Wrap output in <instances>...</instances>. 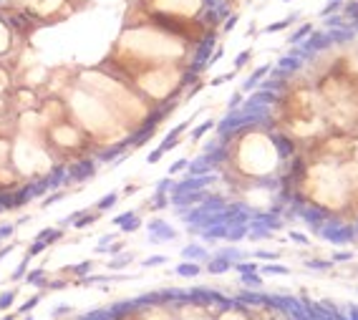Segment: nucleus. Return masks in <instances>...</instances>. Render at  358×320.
<instances>
[{
    "mask_svg": "<svg viewBox=\"0 0 358 320\" xmlns=\"http://www.w3.org/2000/svg\"><path fill=\"white\" fill-rule=\"evenodd\" d=\"M0 320H18V312H16V310H8V312L0 315Z\"/></svg>",
    "mask_w": 358,
    "mask_h": 320,
    "instance_id": "39",
    "label": "nucleus"
},
{
    "mask_svg": "<svg viewBox=\"0 0 358 320\" xmlns=\"http://www.w3.org/2000/svg\"><path fill=\"white\" fill-rule=\"evenodd\" d=\"M338 3H343V0H338Z\"/></svg>",
    "mask_w": 358,
    "mask_h": 320,
    "instance_id": "42",
    "label": "nucleus"
},
{
    "mask_svg": "<svg viewBox=\"0 0 358 320\" xmlns=\"http://www.w3.org/2000/svg\"><path fill=\"white\" fill-rule=\"evenodd\" d=\"M257 260H265V262H278L280 260V252H267V250H257V252H252Z\"/></svg>",
    "mask_w": 358,
    "mask_h": 320,
    "instance_id": "29",
    "label": "nucleus"
},
{
    "mask_svg": "<svg viewBox=\"0 0 358 320\" xmlns=\"http://www.w3.org/2000/svg\"><path fill=\"white\" fill-rule=\"evenodd\" d=\"M343 16L350 18L353 23L358 21V0H348V3H343Z\"/></svg>",
    "mask_w": 358,
    "mask_h": 320,
    "instance_id": "22",
    "label": "nucleus"
},
{
    "mask_svg": "<svg viewBox=\"0 0 358 320\" xmlns=\"http://www.w3.org/2000/svg\"><path fill=\"white\" fill-rule=\"evenodd\" d=\"M46 250H48V245H46V242H41V240H33V245L26 250V257H31V260H33L36 255H41V252H46Z\"/></svg>",
    "mask_w": 358,
    "mask_h": 320,
    "instance_id": "23",
    "label": "nucleus"
},
{
    "mask_svg": "<svg viewBox=\"0 0 358 320\" xmlns=\"http://www.w3.org/2000/svg\"><path fill=\"white\" fill-rule=\"evenodd\" d=\"M215 320H252V315H250V310L242 305V302H237L235 297L215 315Z\"/></svg>",
    "mask_w": 358,
    "mask_h": 320,
    "instance_id": "4",
    "label": "nucleus"
},
{
    "mask_svg": "<svg viewBox=\"0 0 358 320\" xmlns=\"http://www.w3.org/2000/svg\"><path fill=\"white\" fill-rule=\"evenodd\" d=\"M323 21H325L328 31H330V28H348L345 21H343V16H338V13H335V16H328V18H323Z\"/></svg>",
    "mask_w": 358,
    "mask_h": 320,
    "instance_id": "26",
    "label": "nucleus"
},
{
    "mask_svg": "<svg viewBox=\"0 0 358 320\" xmlns=\"http://www.w3.org/2000/svg\"><path fill=\"white\" fill-rule=\"evenodd\" d=\"M328 36H330V43L333 46H338V43H348V41H353V28H330L328 31Z\"/></svg>",
    "mask_w": 358,
    "mask_h": 320,
    "instance_id": "14",
    "label": "nucleus"
},
{
    "mask_svg": "<svg viewBox=\"0 0 358 320\" xmlns=\"http://www.w3.org/2000/svg\"><path fill=\"white\" fill-rule=\"evenodd\" d=\"M187 167H190V159H176V162L169 167V177H174V174H179V172H187Z\"/></svg>",
    "mask_w": 358,
    "mask_h": 320,
    "instance_id": "25",
    "label": "nucleus"
},
{
    "mask_svg": "<svg viewBox=\"0 0 358 320\" xmlns=\"http://www.w3.org/2000/svg\"><path fill=\"white\" fill-rule=\"evenodd\" d=\"M305 267H310V270H330L333 262L330 260H305Z\"/></svg>",
    "mask_w": 358,
    "mask_h": 320,
    "instance_id": "27",
    "label": "nucleus"
},
{
    "mask_svg": "<svg viewBox=\"0 0 358 320\" xmlns=\"http://www.w3.org/2000/svg\"><path fill=\"white\" fill-rule=\"evenodd\" d=\"M202 265L200 262H190V260H185V262H179L176 267H174V275H179V277H200L202 275Z\"/></svg>",
    "mask_w": 358,
    "mask_h": 320,
    "instance_id": "9",
    "label": "nucleus"
},
{
    "mask_svg": "<svg viewBox=\"0 0 358 320\" xmlns=\"http://www.w3.org/2000/svg\"><path fill=\"white\" fill-rule=\"evenodd\" d=\"M285 3H290V0H285Z\"/></svg>",
    "mask_w": 358,
    "mask_h": 320,
    "instance_id": "43",
    "label": "nucleus"
},
{
    "mask_svg": "<svg viewBox=\"0 0 358 320\" xmlns=\"http://www.w3.org/2000/svg\"><path fill=\"white\" fill-rule=\"evenodd\" d=\"M154 265H166V255H154V257L141 260V267H154Z\"/></svg>",
    "mask_w": 358,
    "mask_h": 320,
    "instance_id": "31",
    "label": "nucleus"
},
{
    "mask_svg": "<svg viewBox=\"0 0 358 320\" xmlns=\"http://www.w3.org/2000/svg\"><path fill=\"white\" fill-rule=\"evenodd\" d=\"M71 312H73V307H71V305H56L53 317H66V315H71Z\"/></svg>",
    "mask_w": 358,
    "mask_h": 320,
    "instance_id": "37",
    "label": "nucleus"
},
{
    "mask_svg": "<svg viewBox=\"0 0 358 320\" xmlns=\"http://www.w3.org/2000/svg\"><path fill=\"white\" fill-rule=\"evenodd\" d=\"M325 242L335 245V247H345L355 240V232H353V225H345L340 217H328V222L323 225V230L318 232Z\"/></svg>",
    "mask_w": 358,
    "mask_h": 320,
    "instance_id": "1",
    "label": "nucleus"
},
{
    "mask_svg": "<svg viewBox=\"0 0 358 320\" xmlns=\"http://www.w3.org/2000/svg\"><path fill=\"white\" fill-rule=\"evenodd\" d=\"M16 300H18V287L3 290L0 292V312H8L11 307H16Z\"/></svg>",
    "mask_w": 358,
    "mask_h": 320,
    "instance_id": "15",
    "label": "nucleus"
},
{
    "mask_svg": "<svg viewBox=\"0 0 358 320\" xmlns=\"http://www.w3.org/2000/svg\"><path fill=\"white\" fill-rule=\"evenodd\" d=\"M51 280V275L43 270V267H33V270H28V275H26V285H38V287H46V282Z\"/></svg>",
    "mask_w": 358,
    "mask_h": 320,
    "instance_id": "11",
    "label": "nucleus"
},
{
    "mask_svg": "<svg viewBox=\"0 0 358 320\" xmlns=\"http://www.w3.org/2000/svg\"><path fill=\"white\" fill-rule=\"evenodd\" d=\"M38 302H41V292H38V295H33V297H28L26 302H21V305L16 307L18 317H21V315H31V312H33V307H36Z\"/></svg>",
    "mask_w": 358,
    "mask_h": 320,
    "instance_id": "19",
    "label": "nucleus"
},
{
    "mask_svg": "<svg viewBox=\"0 0 358 320\" xmlns=\"http://www.w3.org/2000/svg\"><path fill=\"white\" fill-rule=\"evenodd\" d=\"M182 257L185 260H190V262H207L210 260V252L202 247V245H187L185 250H182Z\"/></svg>",
    "mask_w": 358,
    "mask_h": 320,
    "instance_id": "8",
    "label": "nucleus"
},
{
    "mask_svg": "<svg viewBox=\"0 0 358 320\" xmlns=\"http://www.w3.org/2000/svg\"><path fill=\"white\" fill-rule=\"evenodd\" d=\"M353 28H355V33H358V21H355V23H353Z\"/></svg>",
    "mask_w": 358,
    "mask_h": 320,
    "instance_id": "41",
    "label": "nucleus"
},
{
    "mask_svg": "<svg viewBox=\"0 0 358 320\" xmlns=\"http://www.w3.org/2000/svg\"><path fill=\"white\" fill-rule=\"evenodd\" d=\"M131 260H134V255H131V252H124V255L114 257V260L109 262V267H111V270H124L126 265H131Z\"/></svg>",
    "mask_w": 358,
    "mask_h": 320,
    "instance_id": "21",
    "label": "nucleus"
},
{
    "mask_svg": "<svg viewBox=\"0 0 358 320\" xmlns=\"http://www.w3.org/2000/svg\"><path fill=\"white\" fill-rule=\"evenodd\" d=\"M205 270L210 275H225L227 270H232V260H227L225 255H210V260L205 262Z\"/></svg>",
    "mask_w": 358,
    "mask_h": 320,
    "instance_id": "6",
    "label": "nucleus"
},
{
    "mask_svg": "<svg viewBox=\"0 0 358 320\" xmlns=\"http://www.w3.org/2000/svg\"><path fill=\"white\" fill-rule=\"evenodd\" d=\"M149 240L151 242H169V240H174L176 237V230H171L164 220H159V217H154V220H149Z\"/></svg>",
    "mask_w": 358,
    "mask_h": 320,
    "instance_id": "3",
    "label": "nucleus"
},
{
    "mask_svg": "<svg viewBox=\"0 0 358 320\" xmlns=\"http://www.w3.org/2000/svg\"><path fill=\"white\" fill-rule=\"evenodd\" d=\"M237 21H240V16H237V13H232V16H230V18L222 23V33H230V31L237 26Z\"/></svg>",
    "mask_w": 358,
    "mask_h": 320,
    "instance_id": "36",
    "label": "nucleus"
},
{
    "mask_svg": "<svg viewBox=\"0 0 358 320\" xmlns=\"http://www.w3.org/2000/svg\"><path fill=\"white\" fill-rule=\"evenodd\" d=\"M310 31H313V23H303L300 28H295V31L288 36V46H300V43L310 36Z\"/></svg>",
    "mask_w": 358,
    "mask_h": 320,
    "instance_id": "13",
    "label": "nucleus"
},
{
    "mask_svg": "<svg viewBox=\"0 0 358 320\" xmlns=\"http://www.w3.org/2000/svg\"><path fill=\"white\" fill-rule=\"evenodd\" d=\"M252 58V48H245L237 58H235V71H240V68H245V63Z\"/></svg>",
    "mask_w": 358,
    "mask_h": 320,
    "instance_id": "28",
    "label": "nucleus"
},
{
    "mask_svg": "<svg viewBox=\"0 0 358 320\" xmlns=\"http://www.w3.org/2000/svg\"><path fill=\"white\" fill-rule=\"evenodd\" d=\"M338 11H343V3H338V0H328V3H325V8L320 11V18H328L330 13L335 16Z\"/></svg>",
    "mask_w": 358,
    "mask_h": 320,
    "instance_id": "24",
    "label": "nucleus"
},
{
    "mask_svg": "<svg viewBox=\"0 0 358 320\" xmlns=\"http://www.w3.org/2000/svg\"><path fill=\"white\" fill-rule=\"evenodd\" d=\"M278 68H280V71H285L288 76H293V73H298V71L303 68V61H300L298 56L288 53V56H283V58L278 61Z\"/></svg>",
    "mask_w": 358,
    "mask_h": 320,
    "instance_id": "10",
    "label": "nucleus"
},
{
    "mask_svg": "<svg viewBox=\"0 0 358 320\" xmlns=\"http://www.w3.org/2000/svg\"><path fill=\"white\" fill-rule=\"evenodd\" d=\"M28 265H31V257H23V262H21L16 270H13V275H11V282H21V280H26V275H28V270H31Z\"/></svg>",
    "mask_w": 358,
    "mask_h": 320,
    "instance_id": "20",
    "label": "nucleus"
},
{
    "mask_svg": "<svg viewBox=\"0 0 358 320\" xmlns=\"http://www.w3.org/2000/svg\"><path fill=\"white\" fill-rule=\"evenodd\" d=\"M353 232H355V237H358V220L353 222Z\"/></svg>",
    "mask_w": 358,
    "mask_h": 320,
    "instance_id": "40",
    "label": "nucleus"
},
{
    "mask_svg": "<svg viewBox=\"0 0 358 320\" xmlns=\"http://www.w3.org/2000/svg\"><path fill=\"white\" fill-rule=\"evenodd\" d=\"M235 76H237V71L232 68L230 73H222V76H217V78H212V81H210V86H222V83H227V81H232Z\"/></svg>",
    "mask_w": 358,
    "mask_h": 320,
    "instance_id": "33",
    "label": "nucleus"
},
{
    "mask_svg": "<svg viewBox=\"0 0 358 320\" xmlns=\"http://www.w3.org/2000/svg\"><path fill=\"white\" fill-rule=\"evenodd\" d=\"M13 156V134H0V169L11 164Z\"/></svg>",
    "mask_w": 358,
    "mask_h": 320,
    "instance_id": "7",
    "label": "nucleus"
},
{
    "mask_svg": "<svg viewBox=\"0 0 358 320\" xmlns=\"http://www.w3.org/2000/svg\"><path fill=\"white\" fill-rule=\"evenodd\" d=\"M16 227H18V225H0V242L11 240V237L16 235Z\"/></svg>",
    "mask_w": 358,
    "mask_h": 320,
    "instance_id": "32",
    "label": "nucleus"
},
{
    "mask_svg": "<svg viewBox=\"0 0 358 320\" xmlns=\"http://www.w3.org/2000/svg\"><path fill=\"white\" fill-rule=\"evenodd\" d=\"M215 126H217V124H215V119H205L200 126H195V129H192V134H190V141H192V144H197V141H200V139H202L207 131H212Z\"/></svg>",
    "mask_w": 358,
    "mask_h": 320,
    "instance_id": "16",
    "label": "nucleus"
},
{
    "mask_svg": "<svg viewBox=\"0 0 358 320\" xmlns=\"http://www.w3.org/2000/svg\"><path fill=\"white\" fill-rule=\"evenodd\" d=\"M293 242H298V245H310V240H308V235H303V232H298V230H290V235H288Z\"/></svg>",
    "mask_w": 358,
    "mask_h": 320,
    "instance_id": "35",
    "label": "nucleus"
},
{
    "mask_svg": "<svg viewBox=\"0 0 358 320\" xmlns=\"http://www.w3.org/2000/svg\"><path fill=\"white\" fill-rule=\"evenodd\" d=\"M295 21H300V16H298V13H293V16L283 18V21H275V23L265 26V28H262V33H280V31H288V28H290Z\"/></svg>",
    "mask_w": 358,
    "mask_h": 320,
    "instance_id": "12",
    "label": "nucleus"
},
{
    "mask_svg": "<svg viewBox=\"0 0 358 320\" xmlns=\"http://www.w3.org/2000/svg\"><path fill=\"white\" fill-rule=\"evenodd\" d=\"M242 101H245V93H242V91H237V93H232V96H230L227 109H230V111H235V109H240V106H242Z\"/></svg>",
    "mask_w": 358,
    "mask_h": 320,
    "instance_id": "30",
    "label": "nucleus"
},
{
    "mask_svg": "<svg viewBox=\"0 0 358 320\" xmlns=\"http://www.w3.org/2000/svg\"><path fill=\"white\" fill-rule=\"evenodd\" d=\"M119 197H121L119 192H109L106 197H101V199L94 204V209H99V212H106V209H111V207L119 202Z\"/></svg>",
    "mask_w": 358,
    "mask_h": 320,
    "instance_id": "18",
    "label": "nucleus"
},
{
    "mask_svg": "<svg viewBox=\"0 0 358 320\" xmlns=\"http://www.w3.org/2000/svg\"><path fill=\"white\" fill-rule=\"evenodd\" d=\"M161 156H164V151L156 146V149H154V151L146 156V164H156V162H161Z\"/></svg>",
    "mask_w": 358,
    "mask_h": 320,
    "instance_id": "38",
    "label": "nucleus"
},
{
    "mask_svg": "<svg viewBox=\"0 0 358 320\" xmlns=\"http://www.w3.org/2000/svg\"><path fill=\"white\" fill-rule=\"evenodd\" d=\"M273 71V63H262V66H257L247 78H245V83H242V93H247V91H255L262 81H265V76Z\"/></svg>",
    "mask_w": 358,
    "mask_h": 320,
    "instance_id": "5",
    "label": "nucleus"
},
{
    "mask_svg": "<svg viewBox=\"0 0 358 320\" xmlns=\"http://www.w3.org/2000/svg\"><path fill=\"white\" fill-rule=\"evenodd\" d=\"M333 43H330V36H328V31H313L303 43H300V48L308 53V56H315V53H323V51H328Z\"/></svg>",
    "mask_w": 358,
    "mask_h": 320,
    "instance_id": "2",
    "label": "nucleus"
},
{
    "mask_svg": "<svg viewBox=\"0 0 358 320\" xmlns=\"http://www.w3.org/2000/svg\"><path fill=\"white\" fill-rule=\"evenodd\" d=\"M260 275H290V267H285L280 262H265V265H260Z\"/></svg>",
    "mask_w": 358,
    "mask_h": 320,
    "instance_id": "17",
    "label": "nucleus"
},
{
    "mask_svg": "<svg viewBox=\"0 0 358 320\" xmlns=\"http://www.w3.org/2000/svg\"><path fill=\"white\" fill-rule=\"evenodd\" d=\"M348 260H353V252H348V250L333 252V257H330V262H333V265H335V262H348Z\"/></svg>",
    "mask_w": 358,
    "mask_h": 320,
    "instance_id": "34",
    "label": "nucleus"
}]
</instances>
